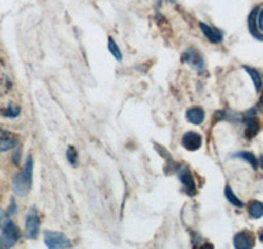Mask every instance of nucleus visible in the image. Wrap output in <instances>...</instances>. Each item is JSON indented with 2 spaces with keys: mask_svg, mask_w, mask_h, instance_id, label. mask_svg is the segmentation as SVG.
<instances>
[{
  "mask_svg": "<svg viewBox=\"0 0 263 249\" xmlns=\"http://www.w3.org/2000/svg\"><path fill=\"white\" fill-rule=\"evenodd\" d=\"M254 244V236L249 231H241L233 237V245L237 249H250Z\"/></svg>",
  "mask_w": 263,
  "mask_h": 249,
  "instance_id": "nucleus-9",
  "label": "nucleus"
},
{
  "mask_svg": "<svg viewBox=\"0 0 263 249\" xmlns=\"http://www.w3.org/2000/svg\"><path fill=\"white\" fill-rule=\"evenodd\" d=\"M11 215L7 213V210H3V209H0V230L3 229L4 225L11 220Z\"/></svg>",
  "mask_w": 263,
  "mask_h": 249,
  "instance_id": "nucleus-21",
  "label": "nucleus"
},
{
  "mask_svg": "<svg viewBox=\"0 0 263 249\" xmlns=\"http://www.w3.org/2000/svg\"><path fill=\"white\" fill-rule=\"evenodd\" d=\"M249 215L253 219H259L263 217V203L259 201H253L249 206Z\"/></svg>",
  "mask_w": 263,
  "mask_h": 249,
  "instance_id": "nucleus-15",
  "label": "nucleus"
},
{
  "mask_svg": "<svg viewBox=\"0 0 263 249\" xmlns=\"http://www.w3.org/2000/svg\"><path fill=\"white\" fill-rule=\"evenodd\" d=\"M7 213L9 215H13V214L17 213V203L15 202V199H11V203H9L8 209H7Z\"/></svg>",
  "mask_w": 263,
  "mask_h": 249,
  "instance_id": "nucleus-22",
  "label": "nucleus"
},
{
  "mask_svg": "<svg viewBox=\"0 0 263 249\" xmlns=\"http://www.w3.org/2000/svg\"><path fill=\"white\" fill-rule=\"evenodd\" d=\"M20 155H21V150L17 149V151L13 154V160H12L15 165H18V163H20Z\"/></svg>",
  "mask_w": 263,
  "mask_h": 249,
  "instance_id": "nucleus-23",
  "label": "nucleus"
},
{
  "mask_svg": "<svg viewBox=\"0 0 263 249\" xmlns=\"http://www.w3.org/2000/svg\"><path fill=\"white\" fill-rule=\"evenodd\" d=\"M18 144L17 137H15L13 134L8 133L6 135H0V152H7L9 150L15 149Z\"/></svg>",
  "mask_w": 263,
  "mask_h": 249,
  "instance_id": "nucleus-13",
  "label": "nucleus"
},
{
  "mask_svg": "<svg viewBox=\"0 0 263 249\" xmlns=\"http://www.w3.org/2000/svg\"><path fill=\"white\" fill-rule=\"evenodd\" d=\"M233 156L234 157H239V159H243V160H245V161H248V163L250 164L251 167H253V169H254V171H257V169H258L257 157H255L254 155L251 154V152L241 151V152H237V154H234Z\"/></svg>",
  "mask_w": 263,
  "mask_h": 249,
  "instance_id": "nucleus-17",
  "label": "nucleus"
},
{
  "mask_svg": "<svg viewBox=\"0 0 263 249\" xmlns=\"http://www.w3.org/2000/svg\"><path fill=\"white\" fill-rule=\"evenodd\" d=\"M259 164H260V167H262V169H263V155L259 157Z\"/></svg>",
  "mask_w": 263,
  "mask_h": 249,
  "instance_id": "nucleus-26",
  "label": "nucleus"
},
{
  "mask_svg": "<svg viewBox=\"0 0 263 249\" xmlns=\"http://www.w3.org/2000/svg\"><path fill=\"white\" fill-rule=\"evenodd\" d=\"M259 9H260L259 7L253 8V11L250 12V15H249V18H248V28L251 36L254 37L255 39H258V41L263 42V33L258 29V25H257V16H258V12H259Z\"/></svg>",
  "mask_w": 263,
  "mask_h": 249,
  "instance_id": "nucleus-10",
  "label": "nucleus"
},
{
  "mask_svg": "<svg viewBox=\"0 0 263 249\" xmlns=\"http://www.w3.org/2000/svg\"><path fill=\"white\" fill-rule=\"evenodd\" d=\"M21 113V108L18 105H13L9 104L6 109L2 112V116L7 117V118H17L20 116Z\"/></svg>",
  "mask_w": 263,
  "mask_h": 249,
  "instance_id": "nucleus-19",
  "label": "nucleus"
},
{
  "mask_svg": "<svg viewBox=\"0 0 263 249\" xmlns=\"http://www.w3.org/2000/svg\"><path fill=\"white\" fill-rule=\"evenodd\" d=\"M108 50H109V53L112 54V56H114L117 62H121V60H123V53H121V49L119 48V45L116 44V41H115L112 37L108 38Z\"/></svg>",
  "mask_w": 263,
  "mask_h": 249,
  "instance_id": "nucleus-16",
  "label": "nucleus"
},
{
  "mask_svg": "<svg viewBox=\"0 0 263 249\" xmlns=\"http://www.w3.org/2000/svg\"><path fill=\"white\" fill-rule=\"evenodd\" d=\"M185 118H187V121H189L190 123L199 126V125L203 123L204 119H205V112H204L203 108L200 107H192L187 110V113H185Z\"/></svg>",
  "mask_w": 263,
  "mask_h": 249,
  "instance_id": "nucleus-12",
  "label": "nucleus"
},
{
  "mask_svg": "<svg viewBox=\"0 0 263 249\" xmlns=\"http://www.w3.org/2000/svg\"><path fill=\"white\" fill-rule=\"evenodd\" d=\"M21 236L20 229L13 223V220L11 219L3 229H2V234H0V248L8 249L13 248L16 245V243L18 241Z\"/></svg>",
  "mask_w": 263,
  "mask_h": 249,
  "instance_id": "nucleus-2",
  "label": "nucleus"
},
{
  "mask_svg": "<svg viewBox=\"0 0 263 249\" xmlns=\"http://www.w3.org/2000/svg\"><path fill=\"white\" fill-rule=\"evenodd\" d=\"M200 29L204 33V36L206 37V39L212 42V44L217 45L220 42H222V39H224V36H222V33L220 30L216 29V28H212L211 25L205 24V23H200Z\"/></svg>",
  "mask_w": 263,
  "mask_h": 249,
  "instance_id": "nucleus-11",
  "label": "nucleus"
},
{
  "mask_svg": "<svg viewBox=\"0 0 263 249\" xmlns=\"http://www.w3.org/2000/svg\"><path fill=\"white\" fill-rule=\"evenodd\" d=\"M33 168L34 163H33V157L29 155L25 161L24 169L16 173L12 180V190L15 196L25 197L30 192L33 184Z\"/></svg>",
  "mask_w": 263,
  "mask_h": 249,
  "instance_id": "nucleus-1",
  "label": "nucleus"
},
{
  "mask_svg": "<svg viewBox=\"0 0 263 249\" xmlns=\"http://www.w3.org/2000/svg\"><path fill=\"white\" fill-rule=\"evenodd\" d=\"M182 60L189 65L190 67H192L194 70L199 72H203L205 69V62H204L203 55L200 54V51L196 50L195 48H190L182 54Z\"/></svg>",
  "mask_w": 263,
  "mask_h": 249,
  "instance_id": "nucleus-4",
  "label": "nucleus"
},
{
  "mask_svg": "<svg viewBox=\"0 0 263 249\" xmlns=\"http://www.w3.org/2000/svg\"><path fill=\"white\" fill-rule=\"evenodd\" d=\"M66 157H67V161L72 167L77 165V163H78V151H77L74 146H69V149L66 151Z\"/></svg>",
  "mask_w": 263,
  "mask_h": 249,
  "instance_id": "nucleus-20",
  "label": "nucleus"
},
{
  "mask_svg": "<svg viewBox=\"0 0 263 249\" xmlns=\"http://www.w3.org/2000/svg\"><path fill=\"white\" fill-rule=\"evenodd\" d=\"M203 144V137L196 131H187L182 138V146L187 151H197Z\"/></svg>",
  "mask_w": 263,
  "mask_h": 249,
  "instance_id": "nucleus-8",
  "label": "nucleus"
},
{
  "mask_svg": "<svg viewBox=\"0 0 263 249\" xmlns=\"http://www.w3.org/2000/svg\"><path fill=\"white\" fill-rule=\"evenodd\" d=\"M25 231H27L28 239H37L40 231V217L36 208H32L27 214L25 218Z\"/></svg>",
  "mask_w": 263,
  "mask_h": 249,
  "instance_id": "nucleus-6",
  "label": "nucleus"
},
{
  "mask_svg": "<svg viewBox=\"0 0 263 249\" xmlns=\"http://www.w3.org/2000/svg\"><path fill=\"white\" fill-rule=\"evenodd\" d=\"M259 240L263 243V230H260V234H259Z\"/></svg>",
  "mask_w": 263,
  "mask_h": 249,
  "instance_id": "nucleus-25",
  "label": "nucleus"
},
{
  "mask_svg": "<svg viewBox=\"0 0 263 249\" xmlns=\"http://www.w3.org/2000/svg\"><path fill=\"white\" fill-rule=\"evenodd\" d=\"M6 134H8V131L3 130V129H0V135H6Z\"/></svg>",
  "mask_w": 263,
  "mask_h": 249,
  "instance_id": "nucleus-24",
  "label": "nucleus"
},
{
  "mask_svg": "<svg viewBox=\"0 0 263 249\" xmlns=\"http://www.w3.org/2000/svg\"><path fill=\"white\" fill-rule=\"evenodd\" d=\"M255 112H257L255 109L249 110V112L245 114V117H243V122H245V126H246L245 135L248 139H253V138H254L260 130V123L259 121H258Z\"/></svg>",
  "mask_w": 263,
  "mask_h": 249,
  "instance_id": "nucleus-7",
  "label": "nucleus"
},
{
  "mask_svg": "<svg viewBox=\"0 0 263 249\" xmlns=\"http://www.w3.org/2000/svg\"><path fill=\"white\" fill-rule=\"evenodd\" d=\"M243 70H245V71L249 74V76L251 77V80H253V84H254L257 93H259L260 91H262V87H263L262 75L259 74V71H257V70L253 69V67H249V66H243Z\"/></svg>",
  "mask_w": 263,
  "mask_h": 249,
  "instance_id": "nucleus-14",
  "label": "nucleus"
},
{
  "mask_svg": "<svg viewBox=\"0 0 263 249\" xmlns=\"http://www.w3.org/2000/svg\"><path fill=\"white\" fill-rule=\"evenodd\" d=\"M225 197H227L228 201H229L233 206H236V208L242 209L243 206H245L243 205V202L241 201V199H239L236 194H234V192L232 190V188L230 186H225Z\"/></svg>",
  "mask_w": 263,
  "mask_h": 249,
  "instance_id": "nucleus-18",
  "label": "nucleus"
},
{
  "mask_svg": "<svg viewBox=\"0 0 263 249\" xmlns=\"http://www.w3.org/2000/svg\"><path fill=\"white\" fill-rule=\"evenodd\" d=\"M44 243L50 249L71 248V240L62 232L45 231L44 232Z\"/></svg>",
  "mask_w": 263,
  "mask_h": 249,
  "instance_id": "nucleus-3",
  "label": "nucleus"
},
{
  "mask_svg": "<svg viewBox=\"0 0 263 249\" xmlns=\"http://www.w3.org/2000/svg\"><path fill=\"white\" fill-rule=\"evenodd\" d=\"M177 175L179 181L182 182L183 188H184L185 194L190 197H194L197 193V190L196 182H195V178L192 176L191 171L187 167H180L179 169H177Z\"/></svg>",
  "mask_w": 263,
  "mask_h": 249,
  "instance_id": "nucleus-5",
  "label": "nucleus"
}]
</instances>
